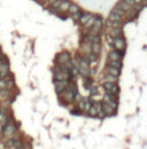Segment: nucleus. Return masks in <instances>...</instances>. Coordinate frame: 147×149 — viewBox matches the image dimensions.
Segmentation results:
<instances>
[{
  "label": "nucleus",
  "instance_id": "1",
  "mask_svg": "<svg viewBox=\"0 0 147 149\" xmlns=\"http://www.w3.org/2000/svg\"><path fill=\"white\" fill-rule=\"evenodd\" d=\"M104 88L106 89V93L113 94V95H117L119 94V86L115 83H109V81H105L104 83Z\"/></svg>",
  "mask_w": 147,
  "mask_h": 149
},
{
  "label": "nucleus",
  "instance_id": "2",
  "mask_svg": "<svg viewBox=\"0 0 147 149\" xmlns=\"http://www.w3.org/2000/svg\"><path fill=\"white\" fill-rule=\"evenodd\" d=\"M114 47L117 49V52H123L125 49V41L123 40L122 37H116L113 39Z\"/></svg>",
  "mask_w": 147,
  "mask_h": 149
},
{
  "label": "nucleus",
  "instance_id": "3",
  "mask_svg": "<svg viewBox=\"0 0 147 149\" xmlns=\"http://www.w3.org/2000/svg\"><path fill=\"white\" fill-rule=\"evenodd\" d=\"M15 132H16V126L13 125V124H9V125H7L3 129V135L6 138H9V139L13 138V135L15 134Z\"/></svg>",
  "mask_w": 147,
  "mask_h": 149
},
{
  "label": "nucleus",
  "instance_id": "4",
  "mask_svg": "<svg viewBox=\"0 0 147 149\" xmlns=\"http://www.w3.org/2000/svg\"><path fill=\"white\" fill-rule=\"evenodd\" d=\"M68 87V81L67 80H56L55 81V89L58 93L63 92Z\"/></svg>",
  "mask_w": 147,
  "mask_h": 149
},
{
  "label": "nucleus",
  "instance_id": "5",
  "mask_svg": "<svg viewBox=\"0 0 147 149\" xmlns=\"http://www.w3.org/2000/svg\"><path fill=\"white\" fill-rule=\"evenodd\" d=\"M56 60H58L59 64H64L68 61H70V58H69V54L68 53H61V54L58 55V59Z\"/></svg>",
  "mask_w": 147,
  "mask_h": 149
},
{
  "label": "nucleus",
  "instance_id": "6",
  "mask_svg": "<svg viewBox=\"0 0 147 149\" xmlns=\"http://www.w3.org/2000/svg\"><path fill=\"white\" fill-rule=\"evenodd\" d=\"M122 56L123 55L121 54V52H117V51L110 52L109 53V61H121Z\"/></svg>",
  "mask_w": 147,
  "mask_h": 149
},
{
  "label": "nucleus",
  "instance_id": "7",
  "mask_svg": "<svg viewBox=\"0 0 147 149\" xmlns=\"http://www.w3.org/2000/svg\"><path fill=\"white\" fill-rule=\"evenodd\" d=\"M9 74V66L7 64H1L0 66V78H5Z\"/></svg>",
  "mask_w": 147,
  "mask_h": 149
},
{
  "label": "nucleus",
  "instance_id": "8",
  "mask_svg": "<svg viewBox=\"0 0 147 149\" xmlns=\"http://www.w3.org/2000/svg\"><path fill=\"white\" fill-rule=\"evenodd\" d=\"M101 110H102V112L105 114V115H113V112H114V109L109 106V104H107V103H102L101 104Z\"/></svg>",
  "mask_w": 147,
  "mask_h": 149
},
{
  "label": "nucleus",
  "instance_id": "9",
  "mask_svg": "<svg viewBox=\"0 0 147 149\" xmlns=\"http://www.w3.org/2000/svg\"><path fill=\"white\" fill-rule=\"evenodd\" d=\"M117 8H120L121 10H123V12L125 13V12H129V10H131V8H132V7H130V6H129V5H128V3H127V2L123 0V1L119 2V5H117Z\"/></svg>",
  "mask_w": 147,
  "mask_h": 149
},
{
  "label": "nucleus",
  "instance_id": "10",
  "mask_svg": "<svg viewBox=\"0 0 147 149\" xmlns=\"http://www.w3.org/2000/svg\"><path fill=\"white\" fill-rule=\"evenodd\" d=\"M121 17L119 14L114 13V12H110L109 14V22H121Z\"/></svg>",
  "mask_w": 147,
  "mask_h": 149
},
{
  "label": "nucleus",
  "instance_id": "11",
  "mask_svg": "<svg viewBox=\"0 0 147 149\" xmlns=\"http://www.w3.org/2000/svg\"><path fill=\"white\" fill-rule=\"evenodd\" d=\"M71 3L69 2V1H67V0H63L61 3H60V6L58 7V8H60V10L61 12H68V8H69V6H70Z\"/></svg>",
  "mask_w": 147,
  "mask_h": 149
},
{
  "label": "nucleus",
  "instance_id": "12",
  "mask_svg": "<svg viewBox=\"0 0 147 149\" xmlns=\"http://www.w3.org/2000/svg\"><path fill=\"white\" fill-rule=\"evenodd\" d=\"M100 51H101V45H100V43H99V44H91V53H93V54L97 55Z\"/></svg>",
  "mask_w": 147,
  "mask_h": 149
},
{
  "label": "nucleus",
  "instance_id": "13",
  "mask_svg": "<svg viewBox=\"0 0 147 149\" xmlns=\"http://www.w3.org/2000/svg\"><path fill=\"white\" fill-rule=\"evenodd\" d=\"M56 80H67L68 79V72H58L55 74Z\"/></svg>",
  "mask_w": 147,
  "mask_h": 149
},
{
  "label": "nucleus",
  "instance_id": "14",
  "mask_svg": "<svg viewBox=\"0 0 147 149\" xmlns=\"http://www.w3.org/2000/svg\"><path fill=\"white\" fill-rule=\"evenodd\" d=\"M110 33H112V36H113L114 38H116V37H121V36H120V35L122 33L121 26H120V28H113V29H112V31H110Z\"/></svg>",
  "mask_w": 147,
  "mask_h": 149
},
{
  "label": "nucleus",
  "instance_id": "15",
  "mask_svg": "<svg viewBox=\"0 0 147 149\" xmlns=\"http://www.w3.org/2000/svg\"><path fill=\"white\" fill-rule=\"evenodd\" d=\"M91 17H92V15H91V14H89V13H86V14H82V16H81L79 21H81V23L85 24V23H86Z\"/></svg>",
  "mask_w": 147,
  "mask_h": 149
},
{
  "label": "nucleus",
  "instance_id": "16",
  "mask_svg": "<svg viewBox=\"0 0 147 149\" xmlns=\"http://www.w3.org/2000/svg\"><path fill=\"white\" fill-rule=\"evenodd\" d=\"M7 122V115H6V111L3 109L0 110V124L3 125L5 123Z\"/></svg>",
  "mask_w": 147,
  "mask_h": 149
},
{
  "label": "nucleus",
  "instance_id": "17",
  "mask_svg": "<svg viewBox=\"0 0 147 149\" xmlns=\"http://www.w3.org/2000/svg\"><path fill=\"white\" fill-rule=\"evenodd\" d=\"M109 67L115 68V69H121L122 63H121V61H110L109 62Z\"/></svg>",
  "mask_w": 147,
  "mask_h": 149
},
{
  "label": "nucleus",
  "instance_id": "18",
  "mask_svg": "<svg viewBox=\"0 0 147 149\" xmlns=\"http://www.w3.org/2000/svg\"><path fill=\"white\" fill-rule=\"evenodd\" d=\"M108 74H112V76H115V77H119L120 76V69H115V68H112V67H108Z\"/></svg>",
  "mask_w": 147,
  "mask_h": 149
},
{
  "label": "nucleus",
  "instance_id": "19",
  "mask_svg": "<svg viewBox=\"0 0 147 149\" xmlns=\"http://www.w3.org/2000/svg\"><path fill=\"white\" fill-rule=\"evenodd\" d=\"M68 12H69V13H71V14H75V13L79 12V7H78V6H76V5H70V6H69V8H68Z\"/></svg>",
  "mask_w": 147,
  "mask_h": 149
},
{
  "label": "nucleus",
  "instance_id": "20",
  "mask_svg": "<svg viewBox=\"0 0 147 149\" xmlns=\"http://www.w3.org/2000/svg\"><path fill=\"white\" fill-rule=\"evenodd\" d=\"M116 79H117V77L112 76V74H109L105 77V81H109V83H115V81H116Z\"/></svg>",
  "mask_w": 147,
  "mask_h": 149
},
{
  "label": "nucleus",
  "instance_id": "21",
  "mask_svg": "<svg viewBox=\"0 0 147 149\" xmlns=\"http://www.w3.org/2000/svg\"><path fill=\"white\" fill-rule=\"evenodd\" d=\"M6 87H7V83L5 78H0V89H5Z\"/></svg>",
  "mask_w": 147,
  "mask_h": 149
},
{
  "label": "nucleus",
  "instance_id": "22",
  "mask_svg": "<svg viewBox=\"0 0 147 149\" xmlns=\"http://www.w3.org/2000/svg\"><path fill=\"white\" fill-rule=\"evenodd\" d=\"M8 94H9L8 91H6V89H0V98H7Z\"/></svg>",
  "mask_w": 147,
  "mask_h": 149
},
{
  "label": "nucleus",
  "instance_id": "23",
  "mask_svg": "<svg viewBox=\"0 0 147 149\" xmlns=\"http://www.w3.org/2000/svg\"><path fill=\"white\" fill-rule=\"evenodd\" d=\"M94 21H96V18H94V17L92 16V17H91V18H90V20H89V21H87L86 23H85V25H86V28H90V25H91V24L93 25V23H94Z\"/></svg>",
  "mask_w": 147,
  "mask_h": 149
},
{
  "label": "nucleus",
  "instance_id": "24",
  "mask_svg": "<svg viewBox=\"0 0 147 149\" xmlns=\"http://www.w3.org/2000/svg\"><path fill=\"white\" fill-rule=\"evenodd\" d=\"M84 101H85V107H84V110H86V111H87V110L92 107V103H91L89 100H84Z\"/></svg>",
  "mask_w": 147,
  "mask_h": 149
},
{
  "label": "nucleus",
  "instance_id": "25",
  "mask_svg": "<svg viewBox=\"0 0 147 149\" xmlns=\"http://www.w3.org/2000/svg\"><path fill=\"white\" fill-rule=\"evenodd\" d=\"M87 111H89V114H90L91 116H97V110L94 109V107H93V106H92Z\"/></svg>",
  "mask_w": 147,
  "mask_h": 149
},
{
  "label": "nucleus",
  "instance_id": "26",
  "mask_svg": "<svg viewBox=\"0 0 147 149\" xmlns=\"http://www.w3.org/2000/svg\"><path fill=\"white\" fill-rule=\"evenodd\" d=\"M84 107H85V101H84V100H81V101L78 102V108H79L81 110H84Z\"/></svg>",
  "mask_w": 147,
  "mask_h": 149
},
{
  "label": "nucleus",
  "instance_id": "27",
  "mask_svg": "<svg viewBox=\"0 0 147 149\" xmlns=\"http://www.w3.org/2000/svg\"><path fill=\"white\" fill-rule=\"evenodd\" d=\"M8 62H7V59L3 56V55H0V66L1 64H7Z\"/></svg>",
  "mask_w": 147,
  "mask_h": 149
},
{
  "label": "nucleus",
  "instance_id": "28",
  "mask_svg": "<svg viewBox=\"0 0 147 149\" xmlns=\"http://www.w3.org/2000/svg\"><path fill=\"white\" fill-rule=\"evenodd\" d=\"M62 1H63V0H54V2H53V3H52V6H53V7H54V8H55V7H56V8H58V7H59V6H60V3H61V2H62Z\"/></svg>",
  "mask_w": 147,
  "mask_h": 149
},
{
  "label": "nucleus",
  "instance_id": "29",
  "mask_svg": "<svg viewBox=\"0 0 147 149\" xmlns=\"http://www.w3.org/2000/svg\"><path fill=\"white\" fill-rule=\"evenodd\" d=\"M72 15H74V20H79L81 16H82V13H81V10H79V12H77V13H75V14H72Z\"/></svg>",
  "mask_w": 147,
  "mask_h": 149
},
{
  "label": "nucleus",
  "instance_id": "30",
  "mask_svg": "<svg viewBox=\"0 0 147 149\" xmlns=\"http://www.w3.org/2000/svg\"><path fill=\"white\" fill-rule=\"evenodd\" d=\"M124 1H125V2H127L129 6H130V7H132V6H136V2H135L133 0H124Z\"/></svg>",
  "mask_w": 147,
  "mask_h": 149
},
{
  "label": "nucleus",
  "instance_id": "31",
  "mask_svg": "<svg viewBox=\"0 0 147 149\" xmlns=\"http://www.w3.org/2000/svg\"><path fill=\"white\" fill-rule=\"evenodd\" d=\"M91 93H92V94H97V93H98V89H97V88H92V89H91Z\"/></svg>",
  "mask_w": 147,
  "mask_h": 149
},
{
  "label": "nucleus",
  "instance_id": "32",
  "mask_svg": "<svg viewBox=\"0 0 147 149\" xmlns=\"http://www.w3.org/2000/svg\"><path fill=\"white\" fill-rule=\"evenodd\" d=\"M133 1H135V2H136V5H137V3H140V2H143L144 0H133Z\"/></svg>",
  "mask_w": 147,
  "mask_h": 149
},
{
  "label": "nucleus",
  "instance_id": "33",
  "mask_svg": "<svg viewBox=\"0 0 147 149\" xmlns=\"http://www.w3.org/2000/svg\"><path fill=\"white\" fill-rule=\"evenodd\" d=\"M0 149H3V145L1 142H0Z\"/></svg>",
  "mask_w": 147,
  "mask_h": 149
},
{
  "label": "nucleus",
  "instance_id": "34",
  "mask_svg": "<svg viewBox=\"0 0 147 149\" xmlns=\"http://www.w3.org/2000/svg\"><path fill=\"white\" fill-rule=\"evenodd\" d=\"M0 132H1V124H0Z\"/></svg>",
  "mask_w": 147,
  "mask_h": 149
},
{
  "label": "nucleus",
  "instance_id": "35",
  "mask_svg": "<svg viewBox=\"0 0 147 149\" xmlns=\"http://www.w3.org/2000/svg\"><path fill=\"white\" fill-rule=\"evenodd\" d=\"M0 55H1V48H0Z\"/></svg>",
  "mask_w": 147,
  "mask_h": 149
},
{
  "label": "nucleus",
  "instance_id": "36",
  "mask_svg": "<svg viewBox=\"0 0 147 149\" xmlns=\"http://www.w3.org/2000/svg\"><path fill=\"white\" fill-rule=\"evenodd\" d=\"M16 149H23V148H16Z\"/></svg>",
  "mask_w": 147,
  "mask_h": 149
},
{
  "label": "nucleus",
  "instance_id": "37",
  "mask_svg": "<svg viewBox=\"0 0 147 149\" xmlns=\"http://www.w3.org/2000/svg\"><path fill=\"white\" fill-rule=\"evenodd\" d=\"M45 1H48V0H45Z\"/></svg>",
  "mask_w": 147,
  "mask_h": 149
}]
</instances>
